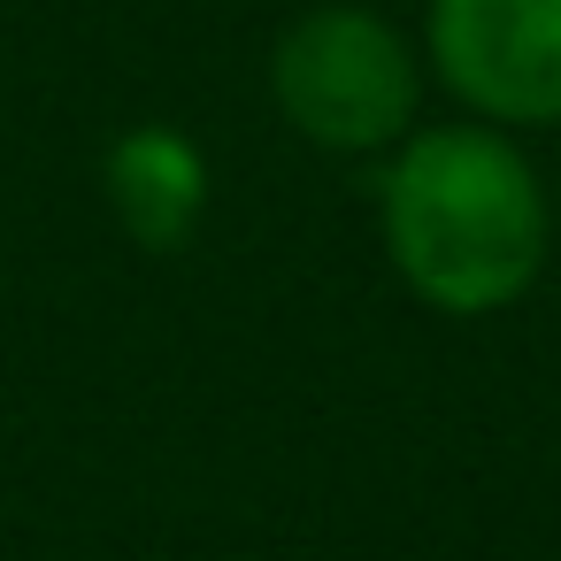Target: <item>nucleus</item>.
Masks as SVG:
<instances>
[{"label":"nucleus","mask_w":561,"mask_h":561,"mask_svg":"<svg viewBox=\"0 0 561 561\" xmlns=\"http://www.w3.org/2000/svg\"><path fill=\"white\" fill-rule=\"evenodd\" d=\"M392 277L454 323L507 316L553 254V193L492 124H415L377 170Z\"/></svg>","instance_id":"f257e3e1"},{"label":"nucleus","mask_w":561,"mask_h":561,"mask_svg":"<svg viewBox=\"0 0 561 561\" xmlns=\"http://www.w3.org/2000/svg\"><path fill=\"white\" fill-rule=\"evenodd\" d=\"M415 47L469 124H561V0H431Z\"/></svg>","instance_id":"7ed1b4c3"},{"label":"nucleus","mask_w":561,"mask_h":561,"mask_svg":"<svg viewBox=\"0 0 561 561\" xmlns=\"http://www.w3.org/2000/svg\"><path fill=\"white\" fill-rule=\"evenodd\" d=\"M546 193H553V224H561V162H553V185Z\"/></svg>","instance_id":"39448f33"},{"label":"nucleus","mask_w":561,"mask_h":561,"mask_svg":"<svg viewBox=\"0 0 561 561\" xmlns=\"http://www.w3.org/2000/svg\"><path fill=\"white\" fill-rule=\"evenodd\" d=\"M423 47L362 0H316L270 47V101L316 154H392L423 116Z\"/></svg>","instance_id":"f03ea898"},{"label":"nucleus","mask_w":561,"mask_h":561,"mask_svg":"<svg viewBox=\"0 0 561 561\" xmlns=\"http://www.w3.org/2000/svg\"><path fill=\"white\" fill-rule=\"evenodd\" d=\"M101 193H108V216L131 247L178 254L208 216V154L178 124H131L101 154Z\"/></svg>","instance_id":"20e7f679"}]
</instances>
